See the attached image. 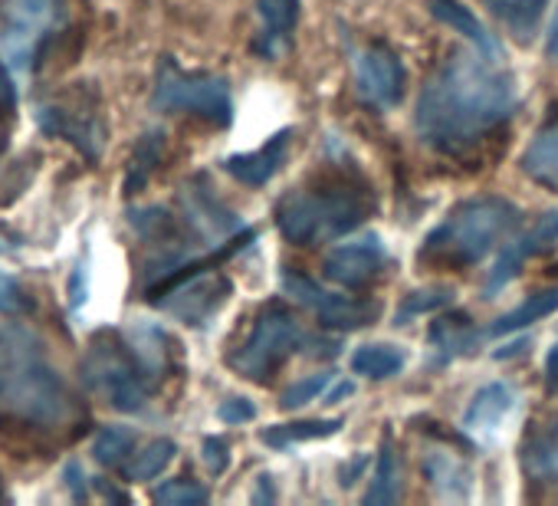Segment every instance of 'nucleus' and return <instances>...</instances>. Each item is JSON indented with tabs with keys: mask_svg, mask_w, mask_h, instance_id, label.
I'll return each mask as SVG.
<instances>
[{
	"mask_svg": "<svg viewBox=\"0 0 558 506\" xmlns=\"http://www.w3.org/2000/svg\"><path fill=\"white\" fill-rule=\"evenodd\" d=\"M515 80L483 53L447 60L417 103V135L424 145L460 155L502 125L515 109Z\"/></svg>",
	"mask_w": 558,
	"mask_h": 506,
	"instance_id": "obj_1",
	"label": "nucleus"
},
{
	"mask_svg": "<svg viewBox=\"0 0 558 506\" xmlns=\"http://www.w3.org/2000/svg\"><path fill=\"white\" fill-rule=\"evenodd\" d=\"M73 421V395L24 323H0V431L57 434Z\"/></svg>",
	"mask_w": 558,
	"mask_h": 506,
	"instance_id": "obj_2",
	"label": "nucleus"
},
{
	"mask_svg": "<svg viewBox=\"0 0 558 506\" xmlns=\"http://www.w3.org/2000/svg\"><path fill=\"white\" fill-rule=\"evenodd\" d=\"M165 346L168 336L158 329H135L129 336L102 329L86 349L83 378L116 411H142L155 395L161 372L168 369Z\"/></svg>",
	"mask_w": 558,
	"mask_h": 506,
	"instance_id": "obj_3",
	"label": "nucleus"
},
{
	"mask_svg": "<svg viewBox=\"0 0 558 506\" xmlns=\"http://www.w3.org/2000/svg\"><path fill=\"white\" fill-rule=\"evenodd\" d=\"M519 220V207L506 197H470L430 230L421 246V261L437 267H473L499 240H509Z\"/></svg>",
	"mask_w": 558,
	"mask_h": 506,
	"instance_id": "obj_4",
	"label": "nucleus"
},
{
	"mask_svg": "<svg viewBox=\"0 0 558 506\" xmlns=\"http://www.w3.org/2000/svg\"><path fill=\"white\" fill-rule=\"evenodd\" d=\"M372 210V197L349 184L290 191L276 204V227L293 243H319L352 233Z\"/></svg>",
	"mask_w": 558,
	"mask_h": 506,
	"instance_id": "obj_5",
	"label": "nucleus"
},
{
	"mask_svg": "<svg viewBox=\"0 0 558 506\" xmlns=\"http://www.w3.org/2000/svg\"><path fill=\"white\" fill-rule=\"evenodd\" d=\"M151 106L161 112H191L214 125H230V119H233L227 80H220L214 73H187L174 60H161Z\"/></svg>",
	"mask_w": 558,
	"mask_h": 506,
	"instance_id": "obj_6",
	"label": "nucleus"
},
{
	"mask_svg": "<svg viewBox=\"0 0 558 506\" xmlns=\"http://www.w3.org/2000/svg\"><path fill=\"white\" fill-rule=\"evenodd\" d=\"M300 342H303V329H300L296 316L287 313V310H279V306H272V310H266L256 320V326L246 336V342L227 362L243 378L266 382L279 365H283L300 349Z\"/></svg>",
	"mask_w": 558,
	"mask_h": 506,
	"instance_id": "obj_7",
	"label": "nucleus"
},
{
	"mask_svg": "<svg viewBox=\"0 0 558 506\" xmlns=\"http://www.w3.org/2000/svg\"><path fill=\"white\" fill-rule=\"evenodd\" d=\"M37 125L47 135L73 142L89 161H96L102 155V142H106V125L99 116V89H93V83L73 86L70 93L40 106Z\"/></svg>",
	"mask_w": 558,
	"mask_h": 506,
	"instance_id": "obj_8",
	"label": "nucleus"
},
{
	"mask_svg": "<svg viewBox=\"0 0 558 506\" xmlns=\"http://www.w3.org/2000/svg\"><path fill=\"white\" fill-rule=\"evenodd\" d=\"M63 17V0H0V50L4 63L27 73L40 40Z\"/></svg>",
	"mask_w": 558,
	"mask_h": 506,
	"instance_id": "obj_9",
	"label": "nucleus"
},
{
	"mask_svg": "<svg viewBox=\"0 0 558 506\" xmlns=\"http://www.w3.org/2000/svg\"><path fill=\"white\" fill-rule=\"evenodd\" d=\"M355 83H359V93L368 106L395 109L404 99L408 73H404V63L395 50L372 44L355 57Z\"/></svg>",
	"mask_w": 558,
	"mask_h": 506,
	"instance_id": "obj_10",
	"label": "nucleus"
},
{
	"mask_svg": "<svg viewBox=\"0 0 558 506\" xmlns=\"http://www.w3.org/2000/svg\"><path fill=\"white\" fill-rule=\"evenodd\" d=\"M283 290L296 303L313 310L319 316V323L329 326V329H362L378 316L375 303H359L352 297H336V293L316 287L313 280H306L300 274H283Z\"/></svg>",
	"mask_w": 558,
	"mask_h": 506,
	"instance_id": "obj_11",
	"label": "nucleus"
},
{
	"mask_svg": "<svg viewBox=\"0 0 558 506\" xmlns=\"http://www.w3.org/2000/svg\"><path fill=\"white\" fill-rule=\"evenodd\" d=\"M555 246H558V210H545L522 237H515L512 243H502L499 261L486 280V297L493 300L502 287H509L519 277L525 261L538 257V253H548Z\"/></svg>",
	"mask_w": 558,
	"mask_h": 506,
	"instance_id": "obj_12",
	"label": "nucleus"
},
{
	"mask_svg": "<svg viewBox=\"0 0 558 506\" xmlns=\"http://www.w3.org/2000/svg\"><path fill=\"white\" fill-rule=\"evenodd\" d=\"M388 261V253H385V243L378 233H368V237H359V240H349V243H339L326 264H323V274L339 284V287H365L368 280H375L381 274Z\"/></svg>",
	"mask_w": 558,
	"mask_h": 506,
	"instance_id": "obj_13",
	"label": "nucleus"
},
{
	"mask_svg": "<svg viewBox=\"0 0 558 506\" xmlns=\"http://www.w3.org/2000/svg\"><path fill=\"white\" fill-rule=\"evenodd\" d=\"M287 155H290V132H276L266 145H259L256 152H246V155H230L223 161V168L240 181V184H250V188H263L279 168L287 165Z\"/></svg>",
	"mask_w": 558,
	"mask_h": 506,
	"instance_id": "obj_14",
	"label": "nucleus"
},
{
	"mask_svg": "<svg viewBox=\"0 0 558 506\" xmlns=\"http://www.w3.org/2000/svg\"><path fill=\"white\" fill-rule=\"evenodd\" d=\"M184 207H187V217L191 224L207 237V240H220V237H230V233H240L243 224L233 217V210H227L217 194L210 188H197V184H187L184 188Z\"/></svg>",
	"mask_w": 558,
	"mask_h": 506,
	"instance_id": "obj_15",
	"label": "nucleus"
},
{
	"mask_svg": "<svg viewBox=\"0 0 558 506\" xmlns=\"http://www.w3.org/2000/svg\"><path fill=\"white\" fill-rule=\"evenodd\" d=\"M430 17H437L440 24H447L453 34H460L463 40L473 44L476 53L489 57V60H502V47L496 44V37L476 21V14L470 8H463L460 0H427Z\"/></svg>",
	"mask_w": 558,
	"mask_h": 506,
	"instance_id": "obj_16",
	"label": "nucleus"
},
{
	"mask_svg": "<svg viewBox=\"0 0 558 506\" xmlns=\"http://www.w3.org/2000/svg\"><path fill=\"white\" fill-rule=\"evenodd\" d=\"M515 408V391L506 385V382H493V385H483L470 408L463 411V427L466 431H476V434H489L496 431Z\"/></svg>",
	"mask_w": 558,
	"mask_h": 506,
	"instance_id": "obj_17",
	"label": "nucleus"
},
{
	"mask_svg": "<svg viewBox=\"0 0 558 506\" xmlns=\"http://www.w3.org/2000/svg\"><path fill=\"white\" fill-rule=\"evenodd\" d=\"M522 171L548 191H558V109L538 129L532 145L522 155Z\"/></svg>",
	"mask_w": 558,
	"mask_h": 506,
	"instance_id": "obj_18",
	"label": "nucleus"
},
{
	"mask_svg": "<svg viewBox=\"0 0 558 506\" xmlns=\"http://www.w3.org/2000/svg\"><path fill=\"white\" fill-rule=\"evenodd\" d=\"M256 14L263 21V40L256 50L263 57H276L279 44L300 24V0H256Z\"/></svg>",
	"mask_w": 558,
	"mask_h": 506,
	"instance_id": "obj_19",
	"label": "nucleus"
},
{
	"mask_svg": "<svg viewBox=\"0 0 558 506\" xmlns=\"http://www.w3.org/2000/svg\"><path fill=\"white\" fill-rule=\"evenodd\" d=\"M424 470L434 480L437 493L447 499H466L470 493V470L450 450H430L424 457Z\"/></svg>",
	"mask_w": 558,
	"mask_h": 506,
	"instance_id": "obj_20",
	"label": "nucleus"
},
{
	"mask_svg": "<svg viewBox=\"0 0 558 506\" xmlns=\"http://www.w3.org/2000/svg\"><path fill=\"white\" fill-rule=\"evenodd\" d=\"M489 8L519 44H529L545 14V0H489Z\"/></svg>",
	"mask_w": 558,
	"mask_h": 506,
	"instance_id": "obj_21",
	"label": "nucleus"
},
{
	"mask_svg": "<svg viewBox=\"0 0 558 506\" xmlns=\"http://www.w3.org/2000/svg\"><path fill=\"white\" fill-rule=\"evenodd\" d=\"M398 496H401V457H398L395 444L385 441L378 463H375L372 486L365 493V503L368 506H391V503H398Z\"/></svg>",
	"mask_w": 558,
	"mask_h": 506,
	"instance_id": "obj_22",
	"label": "nucleus"
},
{
	"mask_svg": "<svg viewBox=\"0 0 558 506\" xmlns=\"http://www.w3.org/2000/svg\"><path fill=\"white\" fill-rule=\"evenodd\" d=\"M558 310V287H548L535 297H529L525 303H519L515 310H509L506 316H499L493 326H489V336H509V333H519L545 316H551Z\"/></svg>",
	"mask_w": 558,
	"mask_h": 506,
	"instance_id": "obj_23",
	"label": "nucleus"
},
{
	"mask_svg": "<svg viewBox=\"0 0 558 506\" xmlns=\"http://www.w3.org/2000/svg\"><path fill=\"white\" fill-rule=\"evenodd\" d=\"M174 454H178V444H174V441L155 437V441H148L145 447L132 450V457L122 463V473H125V480H132V483L155 480V477L174 460Z\"/></svg>",
	"mask_w": 558,
	"mask_h": 506,
	"instance_id": "obj_24",
	"label": "nucleus"
},
{
	"mask_svg": "<svg viewBox=\"0 0 558 506\" xmlns=\"http://www.w3.org/2000/svg\"><path fill=\"white\" fill-rule=\"evenodd\" d=\"M345 421L342 418H326V421H296V424H276L259 431V441L269 447H290V444H303V441H316V437H332Z\"/></svg>",
	"mask_w": 558,
	"mask_h": 506,
	"instance_id": "obj_25",
	"label": "nucleus"
},
{
	"mask_svg": "<svg viewBox=\"0 0 558 506\" xmlns=\"http://www.w3.org/2000/svg\"><path fill=\"white\" fill-rule=\"evenodd\" d=\"M476 329L470 326V320L466 316H444V320H437L434 323V329H430V342L440 349V352H447V356H466L473 346H476Z\"/></svg>",
	"mask_w": 558,
	"mask_h": 506,
	"instance_id": "obj_26",
	"label": "nucleus"
},
{
	"mask_svg": "<svg viewBox=\"0 0 558 506\" xmlns=\"http://www.w3.org/2000/svg\"><path fill=\"white\" fill-rule=\"evenodd\" d=\"M404 369V356L391 346H365L352 356V372L362 378H391Z\"/></svg>",
	"mask_w": 558,
	"mask_h": 506,
	"instance_id": "obj_27",
	"label": "nucleus"
},
{
	"mask_svg": "<svg viewBox=\"0 0 558 506\" xmlns=\"http://www.w3.org/2000/svg\"><path fill=\"white\" fill-rule=\"evenodd\" d=\"M135 450V431L132 427H122V424H109L96 434L93 441V457L102 463V467H119L132 457Z\"/></svg>",
	"mask_w": 558,
	"mask_h": 506,
	"instance_id": "obj_28",
	"label": "nucleus"
},
{
	"mask_svg": "<svg viewBox=\"0 0 558 506\" xmlns=\"http://www.w3.org/2000/svg\"><path fill=\"white\" fill-rule=\"evenodd\" d=\"M525 463L538 480L558 483V418L525 447Z\"/></svg>",
	"mask_w": 558,
	"mask_h": 506,
	"instance_id": "obj_29",
	"label": "nucleus"
},
{
	"mask_svg": "<svg viewBox=\"0 0 558 506\" xmlns=\"http://www.w3.org/2000/svg\"><path fill=\"white\" fill-rule=\"evenodd\" d=\"M161 148H165V135H161V132L142 135V142L135 145L129 174H125V191H129V194H135L138 188H145V181L151 178L155 165L161 161Z\"/></svg>",
	"mask_w": 558,
	"mask_h": 506,
	"instance_id": "obj_30",
	"label": "nucleus"
},
{
	"mask_svg": "<svg viewBox=\"0 0 558 506\" xmlns=\"http://www.w3.org/2000/svg\"><path fill=\"white\" fill-rule=\"evenodd\" d=\"M450 297H453V293H450V290H444V287L404 297L401 310L395 313V326H408V323H411L414 316H424V313H434V310L447 306V303H450Z\"/></svg>",
	"mask_w": 558,
	"mask_h": 506,
	"instance_id": "obj_31",
	"label": "nucleus"
},
{
	"mask_svg": "<svg viewBox=\"0 0 558 506\" xmlns=\"http://www.w3.org/2000/svg\"><path fill=\"white\" fill-rule=\"evenodd\" d=\"M210 493L207 486L194 483V480H168L155 490V503L161 506H194V503H207Z\"/></svg>",
	"mask_w": 558,
	"mask_h": 506,
	"instance_id": "obj_32",
	"label": "nucleus"
},
{
	"mask_svg": "<svg viewBox=\"0 0 558 506\" xmlns=\"http://www.w3.org/2000/svg\"><path fill=\"white\" fill-rule=\"evenodd\" d=\"M329 382H332V375H329V372H319V375H310V378L290 385V388L283 391V398H279V408L293 411V408H303L306 401H316V398L326 391Z\"/></svg>",
	"mask_w": 558,
	"mask_h": 506,
	"instance_id": "obj_33",
	"label": "nucleus"
},
{
	"mask_svg": "<svg viewBox=\"0 0 558 506\" xmlns=\"http://www.w3.org/2000/svg\"><path fill=\"white\" fill-rule=\"evenodd\" d=\"M34 310V300L24 293V287L8 277L0 270V313H11V316H21V313H31Z\"/></svg>",
	"mask_w": 558,
	"mask_h": 506,
	"instance_id": "obj_34",
	"label": "nucleus"
},
{
	"mask_svg": "<svg viewBox=\"0 0 558 506\" xmlns=\"http://www.w3.org/2000/svg\"><path fill=\"white\" fill-rule=\"evenodd\" d=\"M217 418L223 424H246L256 418V405L250 398H227L220 408H217Z\"/></svg>",
	"mask_w": 558,
	"mask_h": 506,
	"instance_id": "obj_35",
	"label": "nucleus"
},
{
	"mask_svg": "<svg viewBox=\"0 0 558 506\" xmlns=\"http://www.w3.org/2000/svg\"><path fill=\"white\" fill-rule=\"evenodd\" d=\"M201 457H204L210 473H223L227 463H230V444L223 437H207L204 447H201Z\"/></svg>",
	"mask_w": 558,
	"mask_h": 506,
	"instance_id": "obj_36",
	"label": "nucleus"
},
{
	"mask_svg": "<svg viewBox=\"0 0 558 506\" xmlns=\"http://www.w3.org/2000/svg\"><path fill=\"white\" fill-rule=\"evenodd\" d=\"M545 382H548V391L558 395V342L548 349V359H545Z\"/></svg>",
	"mask_w": 558,
	"mask_h": 506,
	"instance_id": "obj_37",
	"label": "nucleus"
},
{
	"mask_svg": "<svg viewBox=\"0 0 558 506\" xmlns=\"http://www.w3.org/2000/svg\"><path fill=\"white\" fill-rule=\"evenodd\" d=\"M83 470H80V463H70L66 467V486H73V496L76 499H86V490H83Z\"/></svg>",
	"mask_w": 558,
	"mask_h": 506,
	"instance_id": "obj_38",
	"label": "nucleus"
},
{
	"mask_svg": "<svg viewBox=\"0 0 558 506\" xmlns=\"http://www.w3.org/2000/svg\"><path fill=\"white\" fill-rule=\"evenodd\" d=\"M545 53H548V60H555V63H558V11H555V21H551V27H548Z\"/></svg>",
	"mask_w": 558,
	"mask_h": 506,
	"instance_id": "obj_39",
	"label": "nucleus"
},
{
	"mask_svg": "<svg viewBox=\"0 0 558 506\" xmlns=\"http://www.w3.org/2000/svg\"><path fill=\"white\" fill-rule=\"evenodd\" d=\"M342 395H352V385H349V382H345V385H339V388H336V391H332L326 401H336V398H342Z\"/></svg>",
	"mask_w": 558,
	"mask_h": 506,
	"instance_id": "obj_40",
	"label": "nucleus"
}]
</instances>
